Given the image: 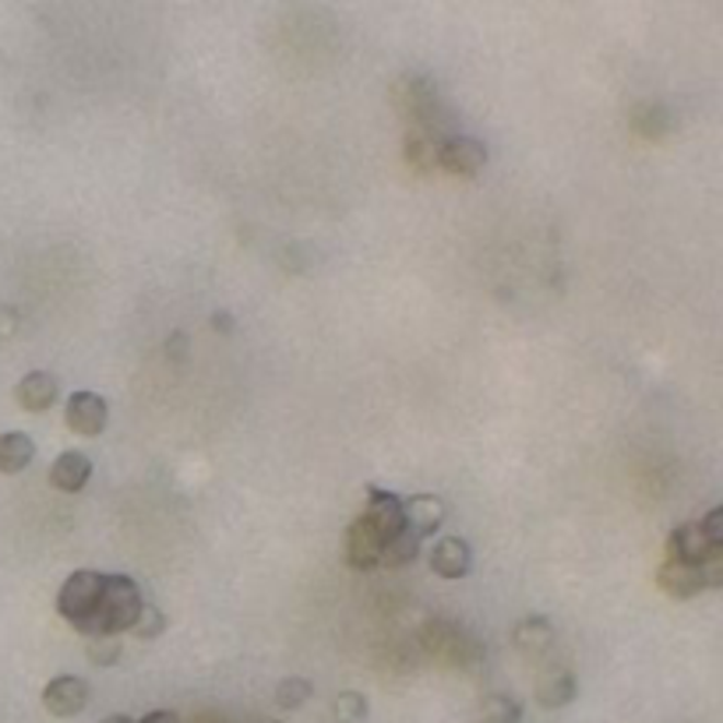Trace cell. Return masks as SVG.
<instances>
[{
	"label": "cell",
	"instance_id": "1",
	"mask_svg": "<svg viewBox=\"0 0 723 723\" xmlns=\"http://www.w3.org/2000/svg\"><path fill=\"white\" fill-rule=\"evenodd\" d=\"M141 590L135 579L128 575H106L103 579V600L96 610V621H92V635H120V632H131V625L141 610Z\"/></svg>",
	"mask_w": 723,
	"mask_h": 723
},
{
	"label": "cell",
	"instance_id": "2",
	"mask_svg": "<svg viewBox=\"0 0 723 723\" xmlns=\"http://www.w3.org/2000/svg\"><path fill=\"white\" fill-rule=\"evenodd\" d=\"M103 572L92 569H78L65 579V586L57 593V610L71 628H78L82 635H92V621H96V610L103 600Z\"/></svg>",
	"mask_w": 723,
	"mask_h": 723
},
{
	"label": "cell",
	"instance_id": "3",
	"mask_svg": "<svg viewBox=\"0 0 723 723\" xmlns=\"http://www.w3.org/2000/svg\"><path fill=\"white\" fill-rule=\"evenodd\" d=\"M89 699H92V688L85 678H78V674H57V678H50L43 688L46 713H54L60 720L78 716L89 705Z\"/></svg>",
	"mask_w": 723,
	"mask_h": 723
},
{
	"label": "cell",
	"instance_id": "4",
	"mask_svg": "<svg viewBox=\"0 0 723 723\" xmlns=\"http://www.w3.org/2000/svg\"><path fill=\"white\" fill-rule=\"evenodd\" d=\"M106 420H109V403L96 392H71L68 406H65V423L74 434H85V438H96L106 431Z\"/></svg>",
	"mask_w": 723,
	"mask_h": 723
},
{
	"label": "cell",
	"instance_id": "5",
	"mask_svg": "<svg viewBox=\"0 0 723 723\" xmlns=\"http://www.w3.org/2000/svg\"><path fill=\"white\" fill-rule=\"evenodd\" d=\"M438 166H445L448 173H459V177H474L487 166V145L480 138H469V135H455L445 138L438 145Z\"/></svg>",
	"mask_w": 723,
	"mask_h": 723
},
{
	"label": "cell",
	"instance_id": "6",
	"mask_svg": "<svg viewBox=\"0 0 723 723\" xmlns=\"http://www.w3.org/2000/svg\"><path fill=\"white\" fill-rule=\"evenodd\" d=\"M364 523L378 533L382 540H392L396 533L406 529V515H403V498L385 491V487H371L368 491V509H364Z\"/></svg>",
	"mask_w": 723,
	"mask_h": 723
},
{
	"label": "cell",
	"instance_id": "7",
	"mask_svg": "<svg viewBox=\"0 0 723 723\" xmlns=\"http://www.w3.org/2000/svg\"><path fill=\"white\" fill-rule=\"evenodd\" d=\"M382 547L385 540L374 533L364 518H353V526L346 529V564L353 572H371L382 564Z\"/></svg>",
	"mask_w": 723,
	"mask_h": 723
},
{
	"label": "cell",
	"instance_id": "8",
	"mask_svg": "<svg viewBox=\"0 0 723 723\" xmlns=\"http://www.w3.org/2000/svg\"><path fill=\"white\" fill-rule=\"evenodd\" d=\"M403 515H406V529H410L417 540H423V537H431V533L442 529L445 501L434 494H413L403 501Z\"/></svg>",
	"mask_w": 723,
	"mask_h": 723
},
{
	"label": "cell",
	"instance_id": "9",
	"mask_svg": "<svg viewBox=\"0 0 723 723\" xmlns=\"http://www.w3.org/2000/svg\"><path fill=\"white\" fill-rule=\"evenodd\" d=\"M428 561H431L434 575H442V579H466L469 569H474V551H469V544L463 537H445V540H438L431 547Z\"/></svg>",
	"mask_w": 723,
	"mask_h": 723
},
{
	"label": "cell",
	"instance_id": "10",
	"mask_svg": "<svg viewBox=\"0 0 723 723\" xmlns=\"http://www.w3.org/2000/svg\"><path fill=\"white\" fill-rule=\"evenodd\" d=\"M57 392H60V385L50 371H28L25 378L14 385V399H19L22 410L43 413L57 403Z\"/></svg>",
	"mask_w": 723,
	"mask_h": 723
},
{
	"label": "cell",
	"instance_id": "11",
	"mask_svg": "<svg viewBox=\"0 0 723 723\" xmlns=\"http://www.w3.org/2000/svg\"><path fill=\"white\" fill-rule=\"evenodd\" d=\"M710 540H705V533H702V526H699V518L696 523H681L678 529H670V537H667V561H678V564H696L705 558V551H710Z\"/></svg>",
	"mask_w": 723,
	"mask_h": 723
},
{
	"label": "cell",
	"instance_id": "12",
	"mask_svg": "<svg viewBox=\"0 0 723 723\" xmlns=\"http://www.w3.org/2000/svg\"><path fill=\"white\" fill-rule=\"evenodd\" d=\"M92 477V459L85 452H60L50 466V483L65 494H78Z\"/></svg>",
	"mask_w": 723,
	"mask_h": 723
},
{
	"label": "cell",
	"instance_id": "13",
	"mask_svg": "<svg viewBox=\"0 0 723 723\" xmlns=\"http://www.w3.org/2000/svg\"><path fill=\"white\" fill-rule=\"evenodd\" d=\"M575 674L572 670H544L537 678V688H533V696H537V702L544 705V710H561V705H569L575 699Z\"/></svg>",
	"mask_w": 723,
	"mask_h": 723
},
{
	"label": "cell",
	"instance_id": "14",
	"mask_svg": "<svg viewBox=\"0 0 723 723\" xmlns=\"http://www.w3.org/2000/svg\"><path fill=\"white\" fill-rule=\"evenodd\" d=\"M656 586L670 593L674 600H688V596H696L702 590L699 583V572L691 569V564H678V561H664L656 572Z\"/></svg>",
	"mask_w": 723,
	"mask_h": 723
},
{
	"label": "cell",
	"instance_id": "15",
	"mask_svg": "<svg viewBox=\"0 0 723 723\" xmlns=\"http://www.w3.org/2000/svg\"><path fill=\"white\" fill-rule=\"evenodd\" d=\"M36 459V442L22 431H8L0 434V474H22V469Z\"/></svg>",
	"mask_w": 723,
	"mask_h": 723
},
{
	"label": "cell",
	"instance_id": "16",
	"mask_svg": "<svg viewBox=\"0 0 723 723\" xmlns=\"http://www.w3.org/2000/svg\"><path fill=\"white\" fill-rule=\"evenodd\" d=\"M512 642H515L518 650H526V653H540V650H547L555 642V625L547 621L544 615H529V618H523V621L515 625Z\"/></svg>",
	"mask_w": 723,
	"mask_h": 723
},
{
	"label": "cell",
	"instance_id": "17",
	"mask_svg": "<svg viewBox=\"0 0 723 723\" xmlns=\"http://www.w3.org/2000/svg\"><path fill=\"white\" fill-rule=\"evenodd\" d=\"M420 558V540L413 537L410 529L396 533L392 540H385L382 547V564L385 569H406V564H413Z\"/></svg>",
	"mask_w": 723,
	"mask_h": 723
},
{
	"label": "cell",
	"instance_id": "18",
	"mask_svg": "<svg viewBox=\"0 0 723 723\" xmlns=\"http://www.w3.org/2000/svg\"><path fill=\"white\" fill-rule=\"evenodd\" d=\"M483 723H518L523 720V702L512 696H487L480 702Z\"/></svg>",
	"mask_w": 723,
	"mask_h": 723
},
{
	"label": "cell",
	"instance_id": "19",
	"mask_svg": "<svg viewBox=\"0 0 723 723\" xmlns=\"http://www.w3.org/2000/svg\"><path fill=\"white\" fill-rule=\"evenodd\" d=\"M311 696H314V685L307 678H282L276 685V705L279 710H301Z\"/></svg>",
	"mask_w": 723,
	"mask_h": 723
},
{
	"label": "cell",
	"instance_id": "20",
	"mask_svg": "<svg viewBox=\"0 0 723 723\" xmlns=\"http://www.w3.org/2000/svg\"><path fill=\"white\" fill-rule=\"evenodd\" d=\"M333 713L339 723H364L368 720V696H360V691L346 688L336 696L333 702Z\"/></svg>",
	"mask_w": 723,
	"mask_h": 723
},
{
	"label": "cell",
	"instance_id": "21",
	"mask_svg": "<svg viewBox=\"0 0 723 723\" xmlns=\"http://www.w3.org/2000/svg\"><path fill=\"white\" fill-rule=\"evenodd\" d=\"M120 653H124V646L117 635H96V639H89V646H85V656L96 667H114Z\"/></svg>",
	"mask_w": 723,
	"mask_h": 723
},
{
	"label": "cell",
	"instance_id": "22",
	"mask_svg": "<svg viewBox=\"0 0 723 723\" xmlns=\"http://www.w3.org/2000/svg\"><path fill=\"white\" fill-rule=\"evenodd\" d=\"M131 632H135L138 639H160V635L166 632V615H163L160 607L141 604L138 618H135V625H131Z\"/></svg>",
	"mask_w": 723,
	"mask_h": 723
},
{
	"label": "cell",
	"instance_id": "23",
	"mask_svg": "<svg viewBox=\"0 0 723 723\" xmlns=\"http://www.w3.org/2000/svg\"><path fill=\"white\" fill-rule=\"evenodd\" d=\"M696 572H699L702 590L723 586V547H710V551H705V558L696 564Z\"/></svg>",
	"mask_w": 723,
	"mask_h": 723
},
{
	"label": "cell",
	"instance_id": "24",
	"mask_svg": "<svg viewBox=\"0 0 723 723\" xmlns=\"http://www.w3.org/2000/svg\"><path fill=\"white\" fill-rule=\"evenodd\" d=\"M406 160H410V166H417L420 173H428L438 163V149H431L423 135H410L406 138Z\"/></svg>",
	"mask_w": 723,
	"mask_h": 723
},
{
	"label": "cell",
	"instance_id": "25",
	"mask_svg": "<svg viewBox=\"0 0 723 723\" xmlns=\"http://www.w3.org/2000/svg\"><path fill=\"white\" fill-rule=\"evenodd\" d=\"M699 526H702V533H705V540H710L713 547H723V505H716V509H710L702 518H699Z\"/></svg>",
	"mask_w": 723,
	"mask_h": 723
},
{
	"label": "cell",
	"instance_id": "26",
	"mask_svg": "<svg viewBox=\"0 0 723 723\" xmlns=\"http://www.w3.org/2000/svg\"><path fill=\"white\" fill-rule=\"evenodd\" d=\"M138 723H180V716L173 713V710H152V713H145Z\"/></svg>",
	"mask_w": 723,
	"mask_h": 723
},
{
	"label": "cell",
	"instance_id": "27",
	"mask_svg": "<svg viewBox=\"0 0 723 723\" xmlns=\"http://www.w3.org/2000/svg\"><path fill=\"white\" fill-rule=\"evenodd\" d=\"M100 723H135L131 716H124V713H114V716H103Z\"/></svg>",
	"mask_w": 723,
	"mask_h": 723
},
{
	"label": "cell",
	"instance_id": "28",
	"mask_svg": "<svg viewBox=\"0 0 723 723\" xmlns=\"http://www.w3.org/2000/svg\"><path fill=\"white\" fill-rule=\"evenodd\" d=\"M226 318H230V314H215V322H212V325H215V328H230Z\"/></svg>",
	"mask_w": 723,
	"mask_h": 723
}]
</instances>
